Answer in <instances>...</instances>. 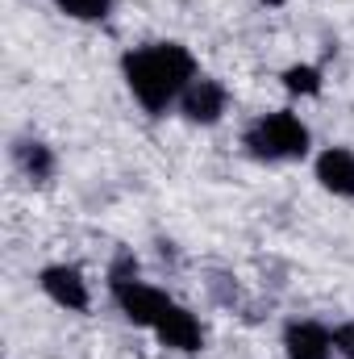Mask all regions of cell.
<instances>
[{
	"instance_id": "obj_9",
	"label": "cell",
	"mask_w": 354,
	"mask_h": 359,
	"mask_svg": "<svg viewBox=\"0 0 354 359\" xmlns=\"http://www.w3.org/2000/svg\"><path fill=\"white\" fill-rule=\"evenodd\" d=\"M13 163H17V172L29 180V184H50L55 172H59V159H55V147L50 142H42V138H34V134H21V138H13Z\"/></svg>"
},
{
	"instance_id": "obj_12",
	"label": "cell",
	"mask_w": 354,
	"mask_h": 359,
	"mask_svg": "<svg viewBox=\"0 0 354 359\" xmlns=\"http://www.w3.org/2000/svg\"><path fill=\"white\" fill-rule=\"evenodd\" d=\"M334 347H338V355L354 359V318L342 322V326H334Z\"/></svg>"
},
{
	"instance_id": "obj_10",
	"label": "cell",
	"mask_w": 354,
	"mask_h": 359,
	"mask_svg": "<svg viewBox=\"0 0 354 359\" xmlns=\"http://www.w3.org/2000/svg\"><path fill=\"white\" fill-rule=\"evenodd\" d=\"M279 84L288 96H321L325 92V72L317 63H292L279 72Z\"/></svg>"
},
{
	"instance_id": "obj_2",
	"label": "cell",
	"mask_w": 354,
	"mask_h": 359,
	"mask_svg": "<svg viewBox=\"0 0 354 359\" xmlns=\"http://www.w3.org/2000/svg\"><path fill=\"white\" fill-rule=\"evenodd\" d=\"M242 147L259 163H296L313 151V130L300 121V113L271 109V113H259L242 130Z\"/></svg>"
},
{
	"instance_id": "obj_5",
	"label": "cell",
	"mask_w": 354,
	"mask_h": 359,
	"mask_svg": "<svg viewBox=\"0 0 354 359\" xmlns=\"http://www.w3.org/2000/svg\"><path fill=\"white\" fill-rule=\"evenodd\" d=\"M38 288L67 313H88L92 309V288L84 280V271L71 264H46L38 271Z\"/></svg>"
},
{
	"instance_id": "obj_11",
	"label": "cell",
	"mask_w": 354,
	"mask_h": 359,
	"mask_svg": "<svg viewBox=\"0 0 354 359\" xmlns=\"http://www.w3.org/2000/svg\"><path fill=\"white\" fill-rule=\"evenodd\" d=\"M63 17H71V21H84V25H96V21H104L108 13H113V4L117 0H50Z\"/></svg>"
},
{
	"instance_id": "obj_4",
	"label": "cell",
	"mask_w": 354,
	"mask_h": 359,
	"mask_svg": "<svg viewBox=\"0 0 354 359\" xmlns=\"http://www.w3.org/2000/svg\"><path fill=\"white\" fill-rule=\"evenodd\" d=\"M176 109L187 126H217V121L229 113V88H225L221 80H213V76H196V80L183 88Z\"/></svg>"
},
{
	"instance_id": "obj_1",
	"label": "cell",
	"mask_w": 354,
	"mask_h": 359,
	"mask_svg": "<svg viewBox=\"0 0 354 359\" xmlns=\"http://www.w3.org/2000/svg\"><path fill=\"white\" fill-rule=\"evenodd\" d=\"M196 76H200L196 55L176 38L142 42L121 55V80H125L129 96L142 104V113H150V117H163L167 109H176L183 88Z\"/></svg>"
},
{
	"instance_id": "obj_7",
	"label": "cell",
	"mask_w": 354,
	"mask_h": 359,
	"mask_svg": "<svg viewBox=\"0 0 354 359\" xmlns=\"http://www.w3.org/2000/svg\"><path fill=\"white\" fill-rule=\"evenodd\" d=\"M163 347H171V351H183V355H196V351H204V326H200V318L192 313V309H183L179 301L167 305V313L159 318V326L150 330Z\"/></svg>"
},
{
	"instance_id": "obj_3",
	"label": "cell",
	"mask_w": 354,
	"mask_h": 359,
	"mask_svg": "<svg viewBox=\"0 0 354 359\" xmlns=\"http://www.w3.org/2000/svg\"><path fill=\"white\" fill-rule=\"evenodd\" d=\"M108 292H113L121 318H125L129 326H142V330H155L159 318H163L167 305H171V297H167L159 284H146L142 276H138V280H117V284H108Z\"/></svg>"
},
{
	"instance_id": "obj_13",
	"label": "cell",
	"mask_w": 354,
	"mask_h": 359,
	"mask_svg": "<svg viewBox=\"0 0 354 359\" xmlns=\"http://www.w3.org/2000/svg\"><path fill=\"white\" fill-rule=\"evenodd\" d=\"M259 4H267V8H283L288 0H259Z\"/></svg>"
},
{
	"instance_id": "obj_8",
	"label": "cell",
	"mask_w": 354,
	"mask_h": 359,
	"mask_svg": "<svg viewBox=\"0 0 354 359\" xmlns=\"http://www.w3.org/2000/svg\"><path fill=\"white\" fill-rule=\"evenodd\" d=\"M313 176L330 196L354 201V147H325L313 159Z\"/></svg>"
},
{
	"instance_id": "obj_6",
	"label": "cell",
	"mask_w": 354,
	"mask_h": 359,
	"mask_svg": "<svg viewBox=\"0 0 354 359\" xmlns=\"http://www.w3.org/2000/svg\"><path fill=\"white\" fill-rule=\"evenodd\" d=\"M283 355L288 359H334V330L317 318H292L283 322Z\"/></svg>"
}]
</instances>
